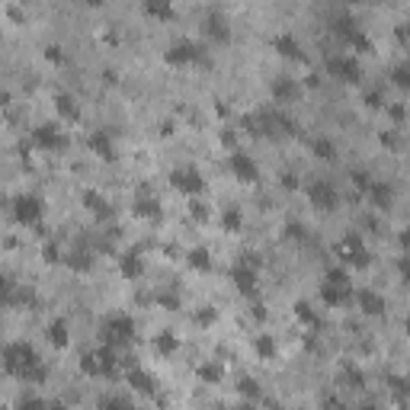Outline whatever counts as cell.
<instances>
[{
	"label": "cell",
	"mask_w": 410,
	"mask_h": 410,
	"mask_svg": "<svg viewBox=\"0 0 410 410\" xmlns=\"http://www.w3.org/2000/svg\"><path fill=\"white\" fill-rule=\"evenodd\" d=\"M0 366H3V372H7L10 378H17L23 385H42L45 378H49L45 362L39 359L35 346L26 343V340H17V343L3 346V350H0Z\"/></svg>",
	"instance_id": "1"
},
{
	"label": "cell",
	"mask_w": 410,
	"mask_h": 410,
	"mask_svg": "<svg viewBox=\"0 0 410 410\" xmlns=\"http://www.w3.org/2000/svg\"><path fill=\"white\" fill-rule=\"evenodd\" d=\"M321 302L327 308H343V305L352 302V282H350V273L343 266L330 269L321 282Z\"/></svg>",
	"instance_id": "2"
},
{
	"label": "cell",
	"mask_w": 410,
	"mask_h": 410,
	"mask_svg": "<svg viewBox=\"0 0 410 410\" xmlns=\"http://www.w3.org/2000/svg\"><path fill=\"white\" fill-rule=\"evenodd\" d=\"M164 65L183 71V67L209 65V55H205V49H202L199 42H193V39H176V42H170L167 51H164Z\"/></svg>",
	"instance_id": "3"
},
{
	"label": "cell",
	"mask_w": 410,
	"mask_h": 410,
	"mask_svg": "<svg viewBox=\"0 0 410 410\" xmlns=\"http://www.w3.org/2000/svg\"><path fill=\"white\" fill-rule=\"evenodd\" d=\"M119 368V356L112 346L100 343L96 350H87L84 356H80V372H84L87 378H112Z\"/></svg>",
	"instance_id": "4"
},
{
	"label": "cell",
	"mask_w": 410,
	"mask_h": 410,
	"mask_svg": "<svg viewBox=\"0 0 410 410\" xmlns=\"http://www.w3.org/2000/svg\"><path fill=\"white\" fill-rule=\"evenodd\" d=\"M132 340H135V321L128 314H109L100 324V343L119 350V346H128Z\"/></svg>",
	"instance_id": "5"
},
{
	"label": "cell",
	"mask_w": 410,
	"mask_h": 410,
	"mask_svg": "<svg viewBox=\"0 0 410 410\" xmlns=\"http://www.w3.org/2000/svg\"><path fill=\"white\" fill-rule=\"evenodd\" d=\"M231 282H234V289L244 295V298H257L259 276H257V259H253V253H244L241 263L231 266Z\"/></svg>",
	"instance_id": "6"
},
{
	"label": "cell",
	"mask_w": 410,
	"mask_h": 410,
	"mask_svg": "<svg viewBox=\"0 0 410 410\" xmlns=\"http://www.w3.org/2000/svg\"><path fill=\"white\" fill-rule=\"evenodd\" d=\"M10 209H13V221L23 225V228H39L42 225V218H45V202L39 199V196H33V193L17 196Z\"/></svg>",
	"instance_id": "7"
},
{
	"label": "cell",
	"mask_w": 410,
	"mask_h": 410,
	"mask_svg": "<svg viewBox=\"0 0 410 410\" xmlns=\"http://www.w3.org/2000/svg\"><path fill=\"white\" fill-rule=\"evenodd\" d=\"M336 257H340V263L350 269H368L372 266V253H368V247L362 244L359 234H346L343 241L336 244Z\"/></svg>",
	"instance_id": "8"
},
{
	"label": "cell",
	"mask_w": 410,
	"mask_h": 410,
	"mask_svg": "<svg viewBox=\"0 0 410 410\" xmlns=\"http://www.w3.org/2000/svg\"><path fill=\"white\" fill-rule=\"evenodd\" d=\"M324 67H327V77H334L340 84L356 87L362 80V65H359V58H352V55H330Z\"/></svg>",
	"instance_id": "9"
},
{
	"label": "cell",
	"mask_w": 410,
	"mask_h": 410,
	"mask_svg": "<svg viewBox=\"0 0 410 410\" xmlns=\"http://www.w3.org/2000/svg\"><path fill=\"white\" fill-rule=\"evenodd\" d=\"M33 144L45 154H58L67 148V135L58 122H42V126L33 128Z\"/></svg>",
	"instance_id": "10"
},
{
	"label": "cell",
	"mask_w": 410,
	"mask_h": 410,
	"mask_svg": "<svg viewBox=\"0 0 410 410\" xmlns=\"http://www.w3.org/2000/svg\"><path fill=\"white\" fill-rule=\"evenodd\" d=\"M170 186H173L180 196H189V199H193V196L205 193V176L186 164V167H176L173 173H170Z\"/></svg>",
	"instance_id": "11"
},
{
	"label": "cell",
	"mask_w": 410,
	"mask_h": 410,
	"mask_svg": "<svg viewBox=\"0 0 410 410\" xmlns=\"http://www.w3.org/2000/svg\"><path fill=\"white\" fill-rule=\"evenodd\" d=\"M308 193V202L314 205V212H336L340 209V193L334 189V183H327V180H314V183L305 189Z\"/></svg>",
	"instance_id": "12"
},
{
	"label": "cell",
	"mask_w": 410,
	"mask_h": 410,
	"mask_svg": "<svg viewBox=\"0 0 410 410\" xmlns=\"http://www.w3.org/2000/svg\"><path fill=\"white\" fill-rule=\"evenodd\" d=\"M202 39L212 45H228L231 42V26H228L225 13H218V10H209L205 17H202Z\"/></svg>",
	"instance_id": "13"
},
{
	"label": "cell",
	"mask_w": 410,
	"mask_h": 410,
	"mask_svg": "<svg viewBox=\"0 0 410 410\" xmlns=\"http://www.w3.org/2000/svg\"><path fill=\"white\" fill-rule=\"evenodd\" d=\"M228 170H231V176H234L237 183H244V186H253L259 180L257 160H253L250 154H244V151H231V154H228Z\"/></svg>",
	"instance_id": "14"
},
{
	"label": "cell",
	"mask_w": 410,
	"mask_h": 410,
	"mask_svg": "<svg viewBox=\"0 0 410 410\" xmlns=\"http://www.w3.org/2000/svg\"><path fill=\"white\" fill-rule=\"evenodd\" d=\"M352 302L359 305V311L368 314V318H385L388 314V302L378 292H372V289H359V292L352 289Z\"/></svg>",
	"instance_id": "15"
},
{
	"label": "cell",
	"mask_w": 410,
	"mask_h": 410,
	"mask_svg": "<svg viewBox=\"0 0 410 410\" xmlns=\"http://www.w3.org/2000/svg\"><path fill=\"white\" fill-rule=\"evenodd\" d=\"M87 148H90L93 157L106 160V164H112V160H116V142H112V135L103 132V128L90 132V138H87Z\"/></svg>",
	"instance_id": "16"
},
{
	"label": "cell",
	"mask_w": 410,
	"mask_h": 410,
	"mask_svg": "<svg viewBox=\"0 0 410 410\" xmlns=\"http://www.w3.org/2000/svg\"><path fill=\"white\" fill-rule=\"evenodd\" d=\"M366 202L375 212H388L394 205V189L385 183V180H372L368 189H366Z\"/></svg>",
	"instance_id": "17"
},
{
	"label": "cell",
	"mask_w": 410,
	"mask_h": 410,
	"mask_svg": "<svg viewBox=\"0 0 410 410\" xmlns=\"http://www.w3.org/2000/svg\"><path fill=\"white\" fill-rule=\"evenodd\" d=\"M80 202H84V209L90 212L96 221H109V218H112V205H109V199L103 193H96V189H84V193H80Z\"/></svg>",
	"instance_id": "18"
},
{
	"label": "cell",
	"mask_w": 410,
	"mask_h": 410,
	"mask_svg": "<svg viewBox=\"0 0 410 410\" xmlns=\"http://www.w3.org/2000/svg\"><path fill=\"white\" fill-rule=\"evenodd\" d=\"M126 382L132 385V391L144 394V398H154V394H157V378H154L151 372L138 368V366H132V368L126 372Z\"/></svg>",
	"instance_id": "19"
},
{
	"label": "cell",
	"mask_w": 410,
	"mask_h": 410,
	"mask_svg": "<svg viewBox=\"0 0 410 410\" xmlns=\"http://www.w3.org/2000/svg\"><path fill=\"white\" fill-rule=\"evenodd\" d=\"M132 212L138 218H144V221H154V218H160V202H157V196L144 186L142 193L135 196V205H132Z\"/></svg>",
	"instance_id": "20"
},
{
	"label": "cell",
	"mask_w": 410,
	"mask_h": 410,
	"mask_svg": "<svg viewBox=\"0 0 410 410\" xmlns=\"http://www.w3.org/2000/svg\"><path fill=\"white\" fill-rule=\"evenodd\" d=\"M273 49H276V55L285 61H305V51L292 33H279L276 39H273Z\"/></svg>",
	"instance_id": "21"
},
{
	"label": "cell",
	"mask_w": 410,
	"mask_h": 410,
	"mask_svg": "<svg viewBox=\"0 0 410 410\" xmlns=\"http://www.w3.org/2000/svg\"><path fill=\"white\" fill-rule=\"evenodd\" d=\"M119 273H122V279H128V282H138V279L144 276V259L138 250H126L122 257H119Z\"/></svg>",
	"instance_id": "22"
},
{
	"label": "cell",
	"mask_w": 410,
	"mask_h": 410,
	"mask_svg": "<svg viewBox=\"0 0 410 410\" xmlns=\"http://www.w3.org/2000/svg\"><path fill=\"white\" fill-rule=\"evenodd\" d=\"M45 340L51 343V350H67V346H71V327H67V321L65 318L49 321V327H45Z\"/></svg>",
	"instance_id": "23"
},
{
	"label": "cell",
	"mask_w": 410,
	"mask_h": 410,
	"mask_svg": "<svg viewBox=\"0 0 410 410\" xmlns=\"http://www.w3.org/2000/svg\"><path fill=\"white\" fill-rule=\"evenodd\" d=\"M142 10L154 23H170L173 19V0H142Z\"/></svg>",
	"instance_id": "24"
},
{
	"label": "cell",
	"mask_w": 410,
	"mask_h": 410,
	"mask_svg": "<svg viewBox=\"0 0 410 410\" xmlns=\"http://www.w3.org/2000/svg\"><path fill=\"white\" fill-rule=\"evenodd\" d=\"M269 93H273V103L285 106V103H295V96H298V84H295L292 77H276L273 87H269Z\"/></svg>",
	"instance_id": "25"
},
{
	"label": "cell",
	"mask_w": 410,
	"mask_h": 410,
	"mask_svg": "<svg viewBox=\"0 0 410 410\" xmlns=\"http://www.w3.org/2000/svg\"><path fill=\"white\" fill-rule=\"evenodd\" d=\"M330 33L340 39V42H350L352 35L359 33V23L350 17V13H340V17H334L330 19Z\"/></svg>",
	"instance_id": "26"
},
{
	"label": "cell",
	"mask_w": 410,
	"mask_h": 410,
	"mask_svg": "<svg viewBox=\"0 0 410 410\" xmlns=\"http://www.w3.org/2000/svg\"><path fill=\"white\" fill-rule=\"evenodd\" d=\"M151 346L160 356H173V352H180V334L176 330H160V334H154Z\"/></svg>",
	"instance_id": "27"
},
{
	"label": "cell",
	"mask_w": 410,
	"mask_h": 410,
	"mask_svg": "<svg viewBox=\"0 0 410 410\" xmlns=\"http://www.w3.org/2000/svg\"><path fill=\"white\" fill-rule=\"evenodd\" d=\"M55 109H58V116L65 122H80V106H77V100L71 93H58L55 96Z\"/></svg>",
	"instance_id": "28"
},
{
	"label": "cell",
	"mask_w": 410,
	"mask_h": 410,
	"mask_svg": "<svg viewBox=\"0 0 410 410\" xmlns=\"http://www.w3.org/2000/svg\"><path fill=\"white\" fill-rule=\"evenodd\" d=\"M253 352H257V359L273 362V359H276V352H279L276 336H273V334H257V340H253Z\"/></svg>",
	"instance_id": "29"
},
{
	"label": "cell",
	"mask_w": 410,
	"mask_h": 410,
	"mask_svg": "<svg viewBox=\"0 0 410 410\" xmlns=\"http://www.w3.org/2000/svg\"><path fill=\"white\" fill-rule=\"evenodd\" d=\"M295 318H298V324L302 327H308L311 334H318L321 330V314L311 308L308 302H295Z\"/></svg>",
	"instance_id": "30"
},
{
	"label": "cell",
	"mask_w": 410,
	"mask_h": 410,
	"mask_svg": "<svg viewBox=\"0 0 410 410\" xmlns=\"http://www.w3.org/2000/svg\"><path fill=\"white\" fill-rule=\"evenodd\" d=\"M311 154L318 160H324V164H330V160H336V144L330 138H314L311 142Z\"/></svg>",
	"instance_id": "31"
},
{
	"label": "cell",
	"mask_w": 410,
	"mask_h": 410,
	"mask_svg": "<svg viewBox=\"0 0 410 410\" xmlns=\"http://www.w3.org/2000/svg\"><path fill=\"white\" fill-rule=\"evenodd\" d=\"M221 228H225L228 234H241L244 231V212L237 209V205L225 209V215H221Z\"/></svg>",
	"instance_id": "32"
},
{
	"label": "cell",
	"mask_w": 410,
	"mask_h": 410,
	"mask_svg": "<svg viewBox=\"0 0 410 410\" xmlns=\"http://www.w3.org/2000/svg\"><path fill=\"white\" fill-rule=\"evenodd\" d=\"M186 263H189L196 273H209V269H212V253L205 250V247H193L189 257H186Z\"/></svg>",
	"instance_id": "33"
},
{
	"label": "cell",
	"mask_w": 410,
	"mask_h": 410,
	"mask_svg": "<svg viewBox=\"0 0 410 410\" xmlns=\"http://www.w3.org/2000/svg\"><path fill=\"white\" fill-rule=\"evenodd\" d=\"M196 375H199V382H205V385H218L225 372H221V366H218V362H205V366H199V372H196Z\"/></svg>",
	"instance_id": "34"
},
{
	"label": "cell",
	"mask_w": 410,
	"mask_h": 410,
	"mask_svg": "<svg viewBox=\"0 0 410 410\" xmlns=\"http://www.w3.org/2000/svg\"><path fill=\"white\" fill-rule=\"evenodd\" d=\"M96 407L100 410H128L132 407V401H128V398H119V394H106V398L96 401Z\"/></svg>",
	"instance_id": "35"
},
{
	"label": "cell",
	"mask_w": 410,
	"mask_h": 410,
	"mask_svg": "<svg viewBox=\"0 0 410 410\" xmlns=\"http://www.w3.org/2000/svg\"><path fill=\"white\" fill-rule=\"evenodd\" d=\"M237 394L247 398V401H259V382H253V378H241V382H237Z\"/></svg>",
	"instance_id": "36"
},
{
	"label": "cell",
	"mask_w": 410,
	"mask_h": 410,
	"mask_svg": "<svg viewBox=\"0 0 410 410\" xmlns=\"http://www.w3.org/2000/svg\"><path fill=\"white\" fill-rule=\"evenodd\" d=\"M346 45H350L352 51H359V55H368V51H375V45H372V39H368V35L362 33V29H359V33H356V35H352V39H350V42H346Z\"/></svg>",
	"instance_id": "37"
},
{
	"label": "cell",
	"mask_w": 410,
	"mask_h": 410,
	"mask_svg": "<svg viewBox=\"0 0 410 410\" xmlns=\"http://www.w3.org/2000/svg\"><path fill=\"white\" fill-rule=\"evenodd\" d=\"M343 382H346L350 388H356V391H362V388H366V372H359V368L346 366V368H343Z\"/></svg>",
	"instance_id": "38"
},
{
	"label": "cell",
	"mask_w": 410,
	"mask_h": 410,
	"mask_svg": "<svg viewBox=\"0 0 410 410\" xmlns=\"http://www.w3.org/2000/svg\"><path fill=\"white\" fill-rule=\"evenodd\" d=\"M391 80H394V87H398V90H407V87H410V67L407 65H398L391 71Z\"/></svg>",
	"instance_id": "39"
},
{
	"label": "cell",
	"mask_w": 410,
	"mask_h": 410,
	"mask_svg": "<svg viewBox=\"0 0 410 410\" xmlns=\"http://www.w3.org/2000/svg\"><path fill=\"white\" fill-rule=\"evenodd\" d=\"M67 263H71V269H80V273H87V269L93 266V259H90V253L87 250H74Z\"/></svg>",
	"instance_id": "40"
},
{
	"label": "cell",
	"mask_w": 410,
	"mask_h": 410,
	"mask_svg": "<svg viewBox=\"0 0 410 410\" xmlns=\"http://www.w3.org/2000/svg\"><path fill=\"white\" fill-rule=\"evenodd\" d=\"M388 388H391V394L398 398V404H404V398H407V382H404L401 375H391L388 378Z\"/></svg>",
	"instance_id": "41"
},
{
	"label": "cell",
	"mask_w": 410,
	"mask_h": 410,
	"mask_svg": "<svg viewBox=\"0 0 410 410\" xmlns=\"http://www.w3.org/2000/svg\"><path fill=\"white\" fill-rule=\"evenodd\" d=\"M350 180H352V186H356V193H359V196H366L368 183H372V176H368L366 170H352V173H350Z\"/></svg>",
	"instance_id": "42"
},
{
	"label": "cell",
	"mask_w": 410,
	"mask_h": 410,
	"mask_svg": "<svg viewBox=\"0 0 410 410\" xmlns=\"http://www.w3.org/2000/svg\"><path fill=\"white\" fill-rule=\"evenodd\" d=\"M189 215H193V221H209V205L193 196V202H189Z\"/></svg>",
	"instance_id": "43"
},
{
	"label": "cell",
	"mask_w": 410,
	"mask_h": 410,
	"mask_svg": "<svg viewBox=\"0 0 410 410\" xmlns=\"http://www.w3.org/2000/svg\"><path fill=\"white\" fill-rule=\"evenodd\" d=\"M285 237H289V241H308V231H305L298 221H289V225H285Z\"/></svg>",
	"instance_id": "44"
},
{
	"label": "cell",
	"mask_w": 410,
	"mask_h": 410,
	"mask_svg": "<svg viewBox=\"0 0 410 410\" xmlns=\"http://www.w3.org/2000/svg\"><path fill=\"white\" fill-rule=\"evenodd\" d=\"M13 282L7 276H0V305H13Z\"/></svg>",
	"instance_id": "45"
},
{
	"label": "cell",
	"mask_w": 410,
	"mask_h": 410,
	"mask_svg": "<svg viewBox=\"0 0 410 410\" xmlns=\"http://www.w3.org/2000/svg\"><path fill=\"white\" fill-rule=\"evenodd\" d=\"M154 302H157V305H164V308H167V311H176V308H180V295L157 292V295H154Z\"/></svg>",
	"instance_id": "46"
},
{
	"label": "cell",
	"mask_w": 410,
	"mask_h": 410,
	"mask_svg": "<svg viewBox=\"0 0 410 410\" xmlns=\"http://www.w3.org/2000/svg\"><path fill=\"white\" fill-rule=\"evenodd\" d=\"M362 103H366V109H385V96L378 90H368L366 96H362Z\"/></svg>",
	"instance_id": "47"
},
{
	"label": "cell",
	"mask_w": 410,
	"mask_h": 410,
	"mask_svg": "<svg viewBox=\"0 0 410 410\" xmlns=\"http://www.w3.org/2000/svg\"><path fill=\"white\" fill-rule=\"evenodd\" d=\"M45 61H49V65H65V49H61V45H49V49H45Z\"/></svg>",
	"instance_id": "48"
},
{
	"label": "cell",
	"mask_w": 410,
	"mask_h": 410,
	"mask_svg": "<svg viewBox=\"0 0 410 410\" xmlns=\"http://www.w3.org/2000/svg\"><path fill=\"white\" fill-rule=\"evenodd\" d=\"M215 318H218V311L212 308V305H205V308L196 314V324H205V327H209V324H215Z\"/></svg>",
	"instance_id": "49"
},
{
	"label": "cell",
	"mask_w": 410,
	"mask_h": 410,
	"mask_svg": "<svg viewBox=\"0 0 410 410\" xmlns=\"http://www.w3.org/2000/svg\"><path fill=\"white\" fill-rule=\"evenodd\" d=\"M42 259L45 263H61V250H58V244H49L42 250Z\"/></svg>",
	"instance_id": "50"
},
{
	"label": "cell",
	"mask_w": 410,
	"mask_h": 410,
	"mask_svg": "<svg viewBox=\"0 0 410 410\" xmlns=\"http://www.w3.org/2000/svg\"><path fill=\"white\" fill-rule=\"evenodd\" d=\"M17 404H19V407H42L45 398H35V394H23Z\"/></svg>",
	"instance_id": "51"
},
{
	"label": "cell",
	"mask_w": 410,
	"mask_h": 410,
	"mask_svg": "<svg viewBox=\"0 0 410 410\" xmlns=\"http://www.w3.org/2000/svg\"><path fill=\"white\" fill-rule=\"evenodd\" d=\"M378 142L385 144L388 151H394V148H398V135H394V132H382V135H378Z\"/></svg>",
	"instance_id": "52"
},
{
	"label": "cell",
	"mask_w": 410,
	"mask_h": 410,
	"mask_svg": "<svg viewBox=\"0 0 410 410\" xmlns=\"http://www.w3.org/2000/svg\"><path fill=\"white\" fill-rule=\"evenodd\" d=\"M279 183H282L285 189H298V176L295 173H279Z\"/></svg>",
	"instance_id": "53"
},
{
	"label": "cell",
	"mask_w": 410,
	"mask_h": 410,
	"mask_svg": "<svg viewBox=\"0 0 410 410\" xmlns=\"http://www.w3.org/2000/svg\"><path fill=\"white\" fill-rule=\"evenodd\" d=\"M388 112H391V119H394V122H404V106H391Z\"/></svg>",
	"instance_id": "54"
},
{
	"label": "cell",
	"mask_w": 410,
	"mask_h": 410,
	"mask_svg": "<svg viewBox=\"0 0 410 410\" xmlns=\"http://www.w3.org/2000/svg\"><path fill=\"white\" fill-rule=\"evenodd\" d=\"M394 35H398V42H407V26H404V23H398V33H394Z\"/></svg>",
	"instance_id": "55"
},
{
	"label": "cell",
	"mask_w": 410,
	"mask_h": 410,
	"mask_svg": "<svg viewBox=\"0 0 410 410\" xmlns=\"http://www.w3.org/2000/svg\"><path fill=\"white\" fill-rule=\"evenodd\" d=\"M324 404H327V407H340V404H343V401H340L336 394H327V398H324Z\"/></svg>",
	"instance_id": "56"
},
{
	"label": "cell",
	"mask_w": 410,
	"mask_h": 410,
	"mask_svg": "<svg viewBox=\"0 0 410 410\" xmlns=\"http://www.w3.org/2000/svg\"><path fill=\"white\" fill-rule=\"evenodd\" d=\"M84 7H90V10H100V7H106V0H84Z\"/></svg>",
	"instance_id": "57"
},
{
	"label": "cell",
	"mask_w": 410,
	"mask_h": 410,
	"mask_svg": "<svg viewBox=\"0 0 410 410\" xmlns=\"http://www.w3.org/2000/svg\"><path fill=\"white\" fill-rule=\"evenodd\" d=\"M253 318H257V321H263V318H266V311H263V305H253Z\"/></svg>",
	"instance_id": "58"
},
{
	"label": "cell",
	"mask_w": 410,
	"mask_h": 410,
	"mask_svg": "<svg viewBox=\"0 0 410 410\" xmlns=\"http://www.w3.org/2000/svg\"><path fill=\"white\" fill-rule=\"evenodd\" d=\"M305 84H308V87H318V84H321V77H318V74H308V80H305Z\"/></svg>",
	"instance_id": "59"
},
{
	"label": "cell",
	"mask_w": 410,
	"mask_h": 410,
	"mask_svg": "<svg viewBox=\"0 0 410 410\" xmlns=\"http://www.w3.org/2000/svg\"><path fill=\"white\" fill-rule=\"evenodd\" d=\"M346 3H362V0H346Z\"/></svg>",
	"instance_id": "60"
}]
</instances>
